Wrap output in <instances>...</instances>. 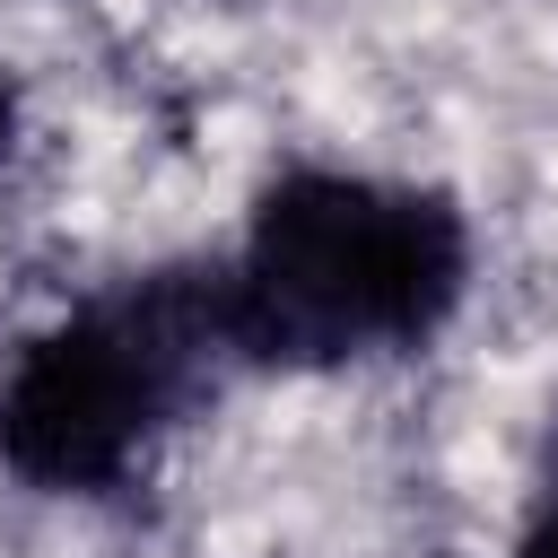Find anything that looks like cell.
<instances>
[{
    "mask_svg": "<svg viewBox=\"0 0 558 558\" xmlns=\"http://www.w3.org/2000/svg\"><path fill=\"white\" fill-rule=\"evenodd\" d=\"M506 558H558V427H549V453L532 471V497H523V532Z\"/></svg>",
    "mask_w": 558,
    "mask_h": 558,
    "instance_id": "cell-3",
    "label": "cell"
},
{
    "mask_svg": "<svg viewBox=\"0 0 558 558\" xmlns=\"http://www.w3.org/2000/svg\"><path fill=\"white\" fill-rule=\"evenodd\" d=\"M218 262L253 375H357L453 331L480 279V227L418 174L279 166Z\"/></svg>",
    "mask_w": 558,
    "mask_h": 558,
    "instance_id": "cell-1",
    "label": "cell"
},
{
    "mask_svg": "<svg viewBox=\"0 0 558 558\" xmlns=\"http://www.w3.org/2000/svg\"><path fill=\"white\" fill-rule=\"evenodd\" d=\"M235 375L253 366L235 349L218 253L122 270L0 366V471L35 497H113L209 418Z\"/></svg>",
    "mask_w": 558,
    "mask_h": 558,
    "instance_id": "cell-2",
    "label": "cell"
},
{
    "mask_svg": "<svg viewBox=\"0 0 558 558\" xmlns=\"http://www.w3.org/2000/svg\"><path fill=\"white\" fill-rule=\"evenodd\" d=\"M17 131H26V87H17V70L0 61V166H9V148H17Z\"/></svg>",
    "mask_w": 558,
    "mask_h": 558,
    "instance_id": "cell-4",
    "label": "cell"
}]
</instances>
